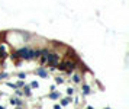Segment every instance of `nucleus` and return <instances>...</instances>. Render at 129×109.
Wrapping results in <instances>:
<instances>
[{
	"label": "nucleus",
	"instance_id": "f03ea898",
	"mask_svg": "<svg viewBox=\"0 0 129 109\" xmlns=\"http://www.w3.org/2000/svg\"><path fill=\"white\" fill-rule=\"evenodd\" d=\"M71 79H73V82H74V83H80V82H81L80 74H73V76H71Z\"/></svg>",
	"mask_w": 129,
	"mask_h": 109
},
{
	"label": "nucleus",
	"instance_id": "f257e3e1",
	"mask_svg": "<svg viewBox=\"0 0 129 109\" xmlns=\"http://www.w3.org/2000/svg\"><path fill=\"white\" fill-rule=\"evenodd\" d=\"M58 64H60V63H58ZM60 68L61 70L68 71V73H71V70L76 68V63H73V61H70V60H65V61H62V63L60 64Z\"/></svg>",
	"mask_w": 129,
	"mask_h": 109
},
{
	"label": "nucleus",
	"instance_id": "7ed1b4c3",
	"mask_svg": "<svg viewBox=\"0 0 129 109\" xmlns=\"http://www.w3.org/2000/svg\"><path fill=\"white\" fill-rule=\"evenodd\" d=\"M83 90H84V93H88L90 92V87H88L87 84H83Z\"/></svg>",
	"mask_w": 129,
	"mask_h": 109
}]
</instances>
